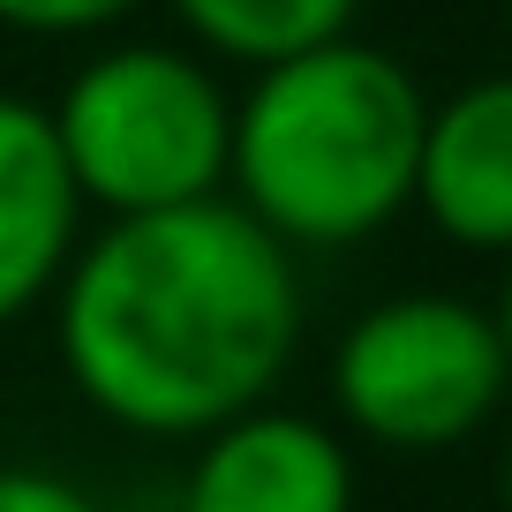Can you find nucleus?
Listing matches in <instances>:
<instances>
[{
    "label": "nucleus",
    "instance_id": "obj_1",
    "mask_svg": "<svg viewBox=\"0 0 512 512\" xmlns=\"http://www.w3.org/2000/svg\"><path fill=\"white\" fill-rule=\"evenodd\" d=\"M53 347L98 422L196 445L272 407L302 347V272L234 196L106 219L53 287Z\"/></svg>",
    "mask_w": 512,
    "mask_h": 512
},
{
    "label": "nucleus",
    "instance_id": "obj_2",
    "mask_svg": "<svg viewBox=\"0 0 512 512\" xmlns=\"http://www.w3.org/2000/svg\"><path fill=\"white\" fill-rule=\"evenodd\" d=\"M430 98L392 53L332 38L234 98L226 196L287 249H354L415 204Z\"/></svg>",
    "mask_w": 512,
    "mask_h": 512
},
{
    "label": "nucleus",
    "instance_id": "obj_3",
    "mask_svg": "<svg viewBox=\"0 0 512 512\" xmlns=\"http://www.w3.org/2000/svg\"><path fill=\"white\" fill-rule=\"evenodd\" d=\"M61 166L83 211L151 219V211L226 196L234 159V98L196 53L106 46L46 106Z\"/></svg>",
    "mask_w": 512,
    "mask_h": 512
},
{
    "label": "nucleus",
    "instance_id": "obj_4",
    "mask_svg": "<svg viewBox=\"0 0 512 512\" xmlns=\"http://www.w3.org/2000/svg\"><path fill=\"white\" fill-rule=\"evenodd\" d=\"M512 392L497 317L460 294H392L362 309L332 347L339 430L384 452H445L490 430Z\"/></svg>",
    "mask_w": 512,
    "mask_h": 512
},
{
    "label": "nucleus",
    "instance_id": "obj_5",
    "mask_svg": "<svg viewBox=\"0 0 512 512\" xmlns=\"http://www.w3.org/2000/svg\"><path fill=\"white\" fill-rule=\"evenodd\" d=\"M181 512H354V452L317 415L249 407L196 437Z\"/></svg>",
    "mask_w": 512,
    "mask_h": 512
},
{
    "label": "nucleus",
    "instance_id": "obj_6",
    "mask_svg": "<svg viewBox=\"0 0 512 512\" xmlns=\"http://www.w3.org/2000/svg\"><path fill=\"white\" fill-rule=\"evenodd\" d=\"M415 211L475 256H512V76H482L430 106Z\"/></svg>",
    "mask_w": 512,
    "mask_h": 512
},
{
    "label": "nucleus",
    "instance_id": "obj_7",
    "mask_svg": "<svg viewBox=\"0 0 512 512\" xmlns=\"http://www.w3.org/2000/svg\"><path fill=\"white\" fill-rule=\"evenodd\" d=\"M83 241V196L61 166L46 106L0 91V332L53 302Z\"/></svg>",
    "mask_w": 512,
    "mask_h": 512
},
{
    "label": "nucleus",
    "instance_id": "obj_8",
    "mask_svg": "<svg viewBox=\"0 0 512 512\" xmlns=\"http://www.w3.org/2000/svg\"><path fill=\"white\" fill-rule=\"evenodd\" d=\"M354 8L362 0H174L196 46L241 68H279L294 53L354 38Z\"/></svg>",
    "mask_w": 512,
    "mask_h": 512
},
{
    "label": "nucleus",
    "instance_id": "obj_9",
    "mask_svg": "<svg viewBox=\"0 0 512 512\" xmlns=\"http://www.w3.org/2000/svg\"><path fill=\"white\" fill-rule=\"evenodd\" d=\"M128 8H144V0H0V23L8 31H38V38H83V31L121 23Z\"/></svg>",
    "mask_w": 512,
    "mask_h": 512
},
{
    "label": "nucleus",
    "instance_id": "obj_10",
    "mask_svg": "<svg viewBox=\"0 0 512 512\" xmlns=\"http://www.w3.org/2000/svg\"><path fill=\"white\" fill-rule=\"evenodd\" d=\"M0 512H106L76 475L31 460H0Z\"/></svg>",
    "mask_w": 512,
    "mask_h": 512
},
{
    "label": "nucleus",
    "instance_id": "obj_11",
    "mask_svg": "<svg viewBox=\"0 0 512 512\" xmlns=\"http://www.w3.org/2000/svg\"><path fill=\"white\" fill-rule=\"evenodd\" d=\"M497 339H505V362H512V256H505V287H497Z\"/></svg>",
    "mask_w": 512,
    "mask_h": 512
},
{
    "label": "nucleus",
    "instance_id": "obj_12",
    "mask_svg": "<svg viewBox=\"0 0 512 512\" xmlns=\"http://www.w3.org/2000/svg\"><path fill=\"white\" fill-rule=\"evenodd\" d=\"M505 512H512V445H505Z\"/></svg>",
    "mask_w": 512,
    "mask_h": 512
},
{
    "label": "nucleus",
    "instance_id": "obj_13",
    "mask_svg": "<svg viewBox=\"0 0 512 512\" xmlns=\"http://www.w3.org/2000/svg\"><path fill=\"white\" fill-rule=\"evenodd\" d=\"M505 31H512V16H505Z\"/></svg>",
    "mask_w": 512,
    "mask_h": 512
}]
</instances>
